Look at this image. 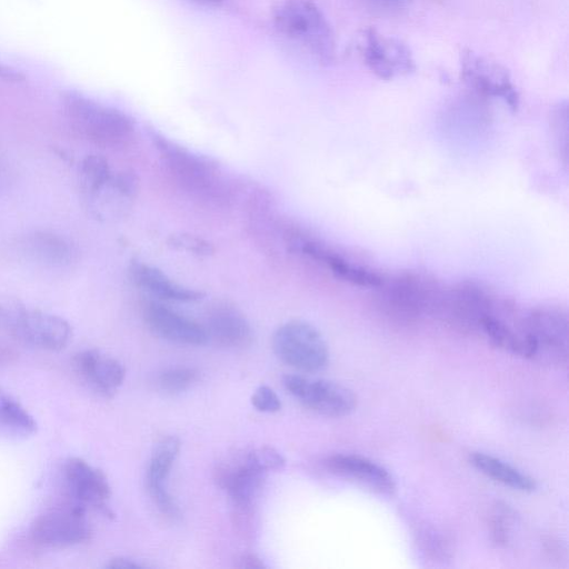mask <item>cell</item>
Listing matches in <instances>:
<instances>
[{
    "mask_svg": "<svg viewBox=\"0 0 569 569\" xmlns=\"http://www.w3.org/2000/svg\"><path fill=\"white\" fill-rule=\"evenodd\" d=\"M278 32L322 66L337 54L335 32L315 0H282L273 12Z\"/></svg>",
    "mask_w": 569,
    "mask_h": 569,
    "instance_id": "6da1fadb",
    "label": "cell"
},
{
    "mask_svg": "<svg viewBox=\"0 0 569 569\" xmlns=\"http://www.w3.org/2000/svg\"><path fill=\"white\" fill-rule=\"evenodd\" d=\"M62 103L71 126L99 147H122L134 137V121L121 110L74 91L67 92Z\"/></svg>",
    "mask_w": 569,
    "mask_h": 569,
    "instance_id": "7a4b0ae2",
    "label": "cell"
},
{
    "mask_svg": "<svg viewBox=\"0 0 569 569\" xmlns=\"http://www.w3.org/2000/svg\"><path fill=\"white\" fill-rule=\"evenodd\" d=\"M377 289V307L385 316L402 323L436 315L443 288L416 273H402L383 281Z\"/></svg>",
    "mask_w": 569,
    "mask_h": 569,
    "instance_id": "3957f363",
    "label": "cell"
},
{
    "mask_svg": "<svg viewBox=\"0 0 569 569\" xmlns=\"http://www.w3.org/2000/svg\"><path fill=\"white\" fill-rule=\"evenodd\" d=\"M272 349L281 361L303 372L320 371L329 361V349L322 335L302 320L281 325L272 336Z\"/></svg>",
    "mask_w": 569,
    "mask_h": 569,
    "instance_id": "277c9868",
    "label": "cell"
},
{
    "mask_svg": "<svg viewBox=\"0 0 569 569\" xmlns=\"http://www.w3.org/2000/svg\"><path fill=\"white\" fill-rule=\"evenodd\" d=\"M87 510L69 500L40 513L31 525L30 539L42 548L61 549L90 539Z\"/></svg>",
    "mask_w": 569,
    "mask_h": 569,
    "instance_id": "5b68a950",
    "label": "cell"
},
{
    "mask_svg": "<svg viewBox=\"0 0 569 569\" xmlns=\"http://www.w3.org/2000/svg\"><path fill=\"white\" fill-rule=\"evenodd\" d=\"M533 359L551 365L568 363V313L560 307H538L523 315Z\"/></svg>",
    "mask_w": 569,
    "mask_h": 569,
    "instance_id": "8992f818",
    "label": "cell"
},
{
    "mask_svg": "<svg viewBox=\"0 0 569 569\" xmlns=\"http://www.w3.org/2000/svg\"><path fill=\"white\" fill-rule=\"evenodd\" d=\"M358 51L368 70L382 80L408 76L417 69L407 43L385 36L373 27L361 30Z\"/></svg>",
    "mask_w": 569,
    "mask_h": 569,
    "instance_id": "52a82bcc",
    "label": "cell"
},
{
    "mask_svg": "<svg viewBox=\"0 0 569 569\" xmlns=\"http://www.w3.org/2000/svg\"><path fill=\"white\" fill-rule=\"evenodd\" d=\"M459 76L461 81L475 92L490 98H499L511 109L517 110L520 96L509 71L470 48L459 53Z\"/></svg>",
    "mask_w": 569,
    "mask_h": 569,
    "instance_id": "ba28073f",
    "label": "cell"
},
{
    "mask_svg": "<svg viewBox=\"0 0 569 569\" xmlns=\"http://www.w3.org/2000/svg\"><path fill=\"white\" fill-rule=\"evenodd\" d=\"M283 386L299 402L323 416L345 417L357 407L355 392L335 381L287 375Z\"/></svg>",
    "mask_w": 569,
    "mask_h": 569,
    "instance_id": "9c48e42d",
    "label": "cell"
},
{
    "mask_svg": "<svg viewBox=\"0 0 569 569\" xmlns=\"http://www.w3.org/2000/svg\"><path fill=\"white\" fill-rule=\"evenodd\" d=\"M268 471L256 460L252 450L238 453L216 471L218 485L240 512H249L259 496Z\"/></svg>",
    "mask_w": 569,
    "mask_h": 569,
    "instance_id": "30bf717a",
    "label": "cell"
},
{
    "mask_svg": "<svg viewBox=\"0 0 569 569\" xmlns=\"http://www.w3.org/2000/svg\"><path fill=\"white\" fill-rule=\"evenodd\" d=\"M151 139L164 166L181 183L196 190L214 188L219 172L213 163L157 132Z\"/></svg>",
    "mask_w": 569,
    "mask_h": 569,
    "instance_id": "8fae6325",
    "label": "cell"
},
{
    "mask_svg": "<svg viewBox=\"0 0 569 569\" xmlns=\"http://www.w3.org/2000/svg\"><path fill=\"white\" fill-rule=\"evenodd\" d=\"M63 480L68 500L84 508L99 510L108 516L111 487L107 476L86 460L69 458L63 466Z\"/></svg>",
    "mask_w": 569,
    "mask_h": 569,
    "instance_id": "7c38bea8",
    "label": "cell"
},
{
    "mask_svg": "<svg viewBox=\"0 0 569 569\" xmlns=\"http://www.w3.org/2000/svg\"><path fill=\"white\" fill-rule=\"evenodd\" d=\"M9 332L20 342L46 351H60L71 340L69 322L52 313L24 309Z\"/></svg>",
    "mask_w": 569,
    "mask_h": 569,
    "instance_id": "4fadbf2b",
    "label": "cell"
},
{
    "mask_svg": "<svg viewBox=\"0 0 569 569\" xmlns=\"http://www.w3.org/2000/svg\"><path fill=\"white\" fill-rule=\"evenodd\" d=\"M288 243L293 251L300 252L329 270L336 278L363 288H377L383 277L375 270L349 261L317 240L300 233H290Z\"/></svg>",
    "mask_w": 569,
    "mask_h": 569,
    "instance_id": "5bb4252c",
    "label": "cell"
},
{
    "mask_svg": "<svg viewBox=\"0 0 569 569\" xmlns=\"http://www.w3.org/2000/svg\"><path fill=\"white\" fill-rule=\"evenodd\" d=\"M180 440L167 436L154 446L147 468V490L158 510L171 519L180 517V509L168 490V478L180 451Z\"/></svg>",
    "mask_w": 569,
    "mask_h": 569,
    "instance_id": "9a60e30c",
    "label": "cell"
},
{
    "mask_svg": "<svg viewBox=\"0 0 569 569\" xmlns=\"http://www.w3.org/2000/svg\"><path fill=\"white\" fill-rule=\"evenodd\" d=\"M142 317L147 327L158 337L170 342L202 346L209 341L203 323H200L163 303L149 301Z\"/></svg>",
    "mask_w": 569,
    "mask_h": 569,
    "instance_id": "2e32d148",
    "label": "cell"
},
{
    "mask_svg": "<svg viewBox=\"0 0 569 569\" xmlns=\"http://www.w3.org/2000/svg\"><path fill=\"white\" fill-rule=\"evenodd\" d=\"M323 466L329 472L380 496H392L397 488L385 467L360 455H331L323 460Z\"/></svg>",
    "mask_w": 569,
    "mask_h": 569,
    "instance_id": "e0dca14e",
    "label": "cell"
},
{
    "mask_svg": "<svg viewBox=\"0 0 569 569\" xmlns=\"http://www.w3.org/2000/svg\"><path fill=\"white\" fill-rule=\"evenodd\" d=\"M72 367L89 388L104 397L112 396L126 378L124 366L119 360L94 349L76 353Z\"/></svg>",
    "mask_w": 569,
    "mask_h": 569,
    "instance_id": "ac0fdd59",
    "label": "cell"
},
{
    "mask_svg": "<svg viewBox=\"0 0 569 569\" xmlns=\"http://www.w3.org/2000/svg\"><path fill=\"white\" fill-rule=\"evenodd\" d=\"M209 341L230 349H242L252 343L253 330L246 316L233 305L217 302L211 306L203 323Z\"/></svg>",
    "mask_w": 569,
    "mask_h": 569,
    "instance_id": "d6986e66",
    "label": "cell"
},
{
    "mask_svg": "<svg viewBox=\"0 0 569 569\" xmlns=\"http://www.w3.org/2000/svg\"><path fill=\"white\" fill-rule=\"evenodd\" d=\"M129 277L136 287L160 300L194 302L203 297V292L180 284L157 267L141 261L130 264Z\"/></svg>",
    "mask_w": 569,
    "mask_h": 569,
    "instance_id": "ffe728a7",
    "label": "cell"
},
{
    "mask_svg": "<svg viewBox=\"0 0 569 569\" xmlns=\"http://www.w3.org/2000/svg\"><path fill=\"white\" fill-rule=\"evenodd\" d=\"M470 465L487 478L521 492L537 488L535 479L506 461L485 452H471Z\"/></svg>",
    "mask_w": 569,
    "mask_h": 569,
    "instance_id": "44dd1931",
    "label": "cell"
},
{
    "mask_svg": "<svg viewBox=\"0 0 569 569\" xmlns=\"http://www.w3.org/2000/svg\"><path fill=\"white\" fill-rule=\"evenodd\" d=\"M26 247L33 259L51 267L67 266L76 258L73 246L53 232H34L28 237Z\"/></svg>",
    "mask_w": 569,
    "mask_h": 569,
    "instance_id": "7402d4cb",
    "label": "cell"
},
{
    "mask_svg": "<svg viewBox=\"0 0 569 569\" xmlns=\"http://www.w3.org/2000/svg\"><path fill=\"white\" fill-rule=\"evenodd\" d=\"M37 431V422L28 410L11 396L0 390V433L28 437Z\"/></svg>",
    "mask_w": 569,
    "mask_h": 569,
    "instance_id": "603a6c76",
    "label": "cell"
},
{
    "mask_svg": "<svg viewBox=\"0 0 569 569\" xmlns=\"http://www.w3.org/2000/svg\"><path fill=\"white\" fill-rule=\"evenodd\" d=\"M81 181L90 193H99L110 181L112 171L108 160L99 154L87 156L80 168Z\"/></svg>",
    "mask_w": 569,
    "mask_h": 569,
    "instance_id": "cb8c5ba5",
    "label": "cell"
},
{
    "mask_svg": "<svg viewBox=\"0 0 569 569\" xmlns=\"http://www.w3.org/2000/svg\"><path fill=\"white\" fill-rule=\"evenodd\" d=\"M199 379V371L192 367L169 368L160 373L158 383L167 392L176 393L189 389Z\"/></svg>",
    "mask_w": 569,
    "mask_h": 569,
    "instance_id": "d4e9b609",
    "label": "cell"
},
{
    "mask_svg": "<svg viewBox=\"0 0 569 569\" xmlns=\"http://www.w3.org/2000/svg\"><path fill=\"white\" fill-rule=\"evenodd\" d=\"M513 525V513L508 506L497 505L493 507L489 518V531L492 541L499 546L508 545Z\"/></svg>",
    "mask_w": 569,
    "mask_h": 569,
    "instance_id": "484cf974",
    "label": "cell"
},
{
    "mask_svg": "<svg viewBox=\"0 0 569 569\" xmlns=\"http://www.w3.org/2000/svg\"><path fill=\"white\" fill-rule=\"evenodd\" d=\"M419 545L422 552L433 561L447 560L451 555V545L449 539L437 530H423L420 536Z\"/></svg>",
    "mask_w": 569,
    "mask_h": 569,
    "instance_id": "4316f807",
    "label": "cell"
},
{
    "mask_svg": "<svg viewBox=\"0 0 569 569\" xmlns=\"http://www.w3.org/2000/svg\"><path fill=\"white\" fill-rule=\"evenodd\" d=\"M169 244L177 250H183L197 256H209L214 251L213 246L209 241L189 233L170 236Z\"/></svg>",
    "mask_w": 569,
    "mask_h": 569,
    "instance_id": "83f0119b",
    "label": "cell"
},
{
    "mask_svg": "<svg viewBox=\"0 0 569 569\" xmlns=\"http://www.w3.org/2000/svg\"><path fill=\"white\" fill-rule=\"evenodd\" d=\"M252 406L261 411L273 413L281 409V401L274 390L268 386L258 387L251 396Z\"/></svg>",
    "mask_w": 569,
    "mask_h": 569,
    "instance_id": "f1b7e54d",
    "label": "cell"
},
{
    "mask_svg": "<svg viewBox=\"0 0 569 569\" xmlns=\"http://www.w3.org/2000/svg\"><path fill=\"white\" fill-rule=\"evenodd\" d=\"M24 309L18 299L0 293V327L9 331Z\"/></svg>",
    "mask_w": 569,
    "mask_h": 569,
    "instance_id": "f546056e",
    "label": "cell"
},
{
    "mask_svg": "<svg viewBox=\"0 0 569 569\" xmlns=\"http://www.w3.org/2000/svg\"><path fill=\"white\" fill-rule=\"evenodd\" d=\"M236 567L238 568H247V569H261L266 568V565L263 563L262 559H260L258 556L252 553H246L241 555L237 559Z\"/></svg>",
    "mask_w": 569,
    "mask_h": 569,
    "instance_id": "4dcf8cb0",
    "label": "cell"
},
{
    "mask_svg": "<svg viewBox=\"0 0 569 569\" xmlns=\"http://www.w3.org/2000/svg\"><path fill=\"white\" fill-rule=\"evenodd\" d=\"M108 568H144L147 565L127 557L113 558L107 565Z\"/></svg>",
    "mask_w": 569,
    "mask_h": 569,
    "instance_id": "1f68e13d",
    "label": "cell"
},
{
    "mask_svg": "<svg viewBox=\"0 0 569 569\" xmlns=\"http://www.w3.org/2000/svg\"><path fill=\"white\" fill-rule=\"evenodd\" d=\"M18 353L7 346H0V367H4L16 362Z\"/></svg>",
    "mask_w": 569,
    "mask_h": 569,
    "instance_id": "d6a6232c",
    "label": "cell"
},
{
    "mask_svg": "<svg viewBox=\"0 0 569 569\" xmlns=\"http://www.w3.org/2000/svg\"><path fill=\"white\" fill-rule=\"evenodd\" d=\"M0 78L18 81L21 80L23 77L19 72L0 63Z\"/></svg>",
    "mask_w": 569,
    "mask_h": 569,
    "instance_id": "836d02e7",
    "label": "cell"
},
{
    "mask_svg": "<svg viewBox=\"0 0 569 569\" xmlns=\"http://www.w3.org/2000/svg\"><path fill=\"white\" fill-rule=\"evenodd\" d=\"M371 1H373L375 3H378V4L389 7V6H398V4L405 3L408 0H371Z\"/></svg>",
    "mask_w": 569,
    "mask_h": 569,
    "instance_id": "e575fe53",
    "label": "cell"
},
{
    "mask_svg": "<svg viewBox=\"0 0 569 569\" xmlns=\"http://www.w3.org/2000/svg\"><path fill=\"white\" fill-rule=\"evenodd\" d=\"M198 3L206 4V6H218L222 3L224 0H194Z\"/></svg>",
    "mask_w": 569,
    "mask_h": 569,
    "instance_id": "d590c367",
    "label": "cell"
}]
</instances>
